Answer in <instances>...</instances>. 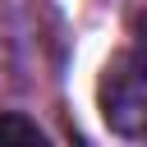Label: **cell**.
Segmentation results:
<instances>
[{
	"label": "cell",
	"instance_id": "cell-1",
	"mask_svg": "<svg viewBox=\"0 0 147 147\" xmlns=\"http://www.w3.org/2000/svg\"><path fill=\"white\" fill-rule=\"evenodd\" d=\"M96 106H101V119L110 133L147 138V60L138 51H124L101 69Z\"/></svg>",
	"mask_w": 147,
	"mask_h": 147
},
{
	"label": "cell",
	"instance_id": "cell-2",
	"mask_svg": "<svg viewBox=\"0 0 147 147\" xmlns=\"http://www.w3.org/2000/svg\"><path fill=\"white\" fill-rule=\"evenodd\" d=\"M0 142H46V133L28 119V115H0Z\"/></svg>",
	"mask_w": 147,
	"mask_h": 147
},
{
	"label": "cell",
	"instance_id": "cell-3",
	"mask_svg": "<svg viewBox=\"0 0 147 147\" xmlns=\"http://www.w3.org/2000/svg\"><path fill=\"white\" fill-rule=\"evenodd\" d=\"M138 55L147 60V23H142V46H138Z\"/></svg>",
	"mask_w": 147,
	"mask_h": 147
}]
</instances>
